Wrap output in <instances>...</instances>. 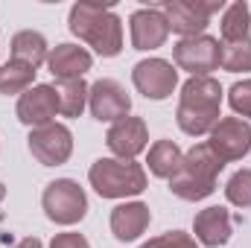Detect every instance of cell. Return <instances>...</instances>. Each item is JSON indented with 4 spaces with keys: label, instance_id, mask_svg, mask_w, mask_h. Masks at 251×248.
<instances>
[{
    "label": "cell",
    "instance_id": "1",
    "mask_svg": "<svg viewBox=\"0 0 251 248\" xmlns=\"http://www.w3.org/2000/svg\"><path fill=\"white\" fill-rule=\"evenodd\" d=\"M67 26L76 38L91 44L102 59H114L123 50V21L111 6L102 3H76L70 9Z\"/></svg>",
    "mask_w": 251,
    "mask_h": 248
},
{
    "label": "cell",
    "instance_id": "2",
    "mask_svg": "<svg viewBox=\"0 0 251 248\" xmlns=\"http://www.w3.org/2000/svg\"><path fill=\"white\" fill-rule=\"evenodd\" d=\"M219 108H222V85L213 76H190L181 88V99L176 111L178 128L190 137L207 134L222 117Z\"/></svg>",
    "mask_w": 251,
    "mask_h": 248
},
{
    "label": "cell",
    "instance_id": "3",
    "mask_svg": "<svg viewBox=\"0 0 251 248\" xmlns=\"http://www.w3.org/2000/svg\"><path fill=\"white\" fill-rule=\"evenodd\" d=\"M222 170H225V161L207 143H196L184 155L178 175L170 178V190L184 201H201L216 190V175Z\"/></svg>",
    "mask_w": 251,
    "mask_h": 248
},
{
    "label": "cell",
    "instance_id": "4",
    "mask_svg": "<svg viewBox=\"0 0 251 248\" xmlns=\"http://www.w3.org/2000/svg\"><path fill=\"white\" fill-rule=\"evenodd\" d=\"M91 187L102 198H126V196H140L146 190V173L134 161H120V158H100L94 161L91 173Z\"/></svg>",
    "mask_w": 251,
    "mask_h": 248
},
{
    "label": "cell",
    "instance_id": "5",
    "mask_svg": "<svg viewBox=\"0 0 251 248\" xmlns=\"http://www.w3.org/2000/svg\"><path fill=\"white\" fill-rule=\"evenodd\" d=\"M41 207L56 225H76L88 213V196L73 178H56L44 187Z\"/></svg>",
    "mask_w": 251,
    "mask_h": 248
},
{
    "label": "cell",
    "instance_id": "6",
    "mask_svg": "<svg viewBox=\"0 0 251 248\" xmlns=\"http://www.w3.org/2000/svg\"><path fill=\"white\" fill-rule=\"evenodd\" d=\"M170 24V32H178L181 38L204 35V26L210 24V15L222 9L219 3H199V0H167L158 6Z\"/></svg>",
    "mask_w": 251,
    "mask_h": 248
},
{
    "label": "cell",
    "instance_id": "7",
    "mask_svg": "<svg viewBox=\"0 0 251 248\" xmlns=\"http://www.w3.org/2000/svg\"><path fill=\"white\" fill-rule=\"evenodd\" d=\"M29 152L41 167H59L73 152V134L64 123H47L29 131Z\"/></svg>",
    "mask_w": 251,
    "mask_h": 248
},
{
    "label": "cell",
    "instance_id": "8",
    "mask_svg": "<svg viewBox=\"0 0 251 248\" xmlns=\"http://www.w3.org/2000/svg\"><path fill=\"white\" fill-rule=\"evenodd\" d=\"M173 59L181 70H187L193 76H207L210 70H219L222 44H219V38H210V35L181 38L173 47Z\"/></svg>",
    "mask_w": 251,
    "mask_h": 248
},
{
    "label": "cell",
    "instance_id": "9",
    "mask_svg": "<svg viewBox=\"0 0 251 248\" xmlns=\"http://www.w3.org/2000/svg\"><path fill=\"white\" fill-rule=\"evenodd\" d=\"M131 82H134V88H137L146 99L161 102V99H167V97L176 91V85H178V70L170 62H164V59H143V62L134 64Z\"/></svg>",
    "mask_w": 251,
    "mask_h": 248
},
{
    "label": "cell",
    "instance_id": "10",
    "mask_svg": "<svg viewBox=\"0 0 251 248\" xmlns=\"http://www.w3.org/2000/svg\"><path fill=\"white\" fill-rule=\"evenodd\" d=\"M88 105H91V114L94 120L100 123H117L128 117L131 111V97L126 94V88L114 79H100L91 85L88 91Z\"/></svg>",
    "mask_w": 251,
    "mask_h": 248
},
{
    "label": "cell",
    "instance_id": "11",
    "mask_svg": "<svg viewBox=\"0 0 251 248\" xmlns=\"http://www.w3.org/2000/svg\"><path fill=\"white\" fill-rule=\"evenodd\" d=\"M225 164L228 161H243L251 149V123L240 117H222L210 131L207 143Z\"/></svg>",
    "mask_w": 251,
    "mask_h": 248
},
{
    "label": "cell",
    "instance_id": "12",
    "mask_svg": "<svg viewBox=\"0 0 251 248\" xmlns=\"http://www.w3.org/2000/svg\"><path fill=\"white\" fill-rule=\"evenodd\" d=\"M128 26H131V47L140 50V53L158 50L170 38V24H167L164 12L158 6H146V9L131 12Z\"/></svg>",
    "mask_w": 251,
    "mask_h": 248
},
{
    "label": "cell",
    "instance_id": "13",
    "mask_svg": "<svg viewBox=\"0 0 251 248\" xmlns=\"http://www.w3.org/2000/svg\"><path fill=\"white\" fill-rule=\"evenodd\" d=\"M56 114H59V97L53 85H32L18 99V120L24 125H32V128L47 125L53 123Z\"/></svg>",
    "mask_w": 251,
    "mask_h": 248
},
{
    "label": "cell",
    "instance_id": "14",
    "mask_svg": "<svg viewBox=\"0 0 251 248\" xmlns=\"http://www.w3.org/2000/svg\"><path fill=\"white\" fill-rule=\"evenodd\" d=\"M108 149L120 158V161H134V155H140L149 146V131L140 117H123L117 123H111L105 134Z\"/></svg>",
    "mask_w": 251,
    "mask_h": 248
},
{
    "label": "cell",
    "instance_id": "15",
    "mask_svg": "<svg viewBox=\"0 0 251 248\" xmlns=\"http://www.w3.org/2000/svg\"><path fill=\"white\" fill-rule=\"evenodd\" d=\"M149 222H152V213L143 201H126V204H117L111 210V234L120 243L137 240L149 228Z\"/></svg>",
    "mask_w": 251,
    "mask_h": 248
},
{
    "label": "cell",
    "instance_id": "16",
    "mask_svg": "<svg viewBox=\"0 0 251 248\" xmlns=\"http://www.w3.org/2000/svg\"><path fill=\"white\" fill-rule=\"evenodd\" d=\"M196 240L207 248H219L231 240V213L225 207H204L193 219Z\"/></svg>",
    "mask_w": 251,
    "mask_h": 248
},
{
    "label": "cell",
    "instance_id": "17",
    "mask_svg": "<svg viewBox=\"0 0 251 248\" xmlns=\"http://www.w3.org/2000/svg\"><path fill=\"white\" fill-rule=\"evenodd\" d=\"M91 64H94L91 53L85 47H76V44H59L47 56V67L59 82L62 79H82V73H88Z\"/></svg>",
    "mask_w": 251,
    "mask_h": 248
},
{
    "label": "cell",
    "instance_id": "18",
    "mask_svg": "<svg viewBox=\"0 0 251 248\" xmlns=\"http://www.w3.org/2000/svg\"><path fill=\"white\" fill-rule=\"evenodd\" d=\"M146 164H149V173H152V175H158V178H173V175H178V170H181V164H184V152L178 149L176 140H158V143H152Z\"/></svg>",
    "mask_w": 251,
    "mask_h": 248
},
{
    "label": "cell",
    "instance_id": "19",
    "mask_svg": "<svg viewBox=\"0 0 251 248\" xmlns=\"http://www.w3.org/2000/svg\"><path fill=\"white\" fill-rule=\"evenodd\" d=\"M50 50H47V38L35 29H24L12 38V59L24 62L29 67H38L41 62H47Z\"/></svg>",
    "mask_w": 251,
    "mask_h": 248
},
{
    "label": "cell",
    "instance_id": "20",
    "mask_svg": "<svg viewBox=\"0 0 251 248\" xmlns=\"http://www.w3.org/2000/svg\"><path fill=\"white\" fill-rule=\"evenodd\" d=\"M88 85L85 79H62L56 82V97H59V114L64 117H79L88 105Z\"/></svg>",
    "mask_w": 251,
    "mask_h": 248
},
{
    "label": "cell",
    "instance_id": "21",
    "mask_svg": "<svg viewBox=\"0 0 251 248\" xmlns=\"http://www.w3.org/2000/svg\"><path fill=\"white\" fill-rule=\"evenodd\" d=\"M32 79H35V67L24 62H6L0 67V94H26L32 88Z\"/></svg>",
    "mask_w": 251,
    "mask_h": 248
},
{
    "label": "cell",
    "instance_id": "22",
    "mask_svg": "<svg viewBox=\"0 0 251 248\" xmlns=\"http://www.w3.org/2000/svg\"><path fill=\"white\" fill-rule=\"evenodd\" d=\"M251 12L249 3H231L225 6V15H222V41H243V38H251Z\"/></svg>",
    "mask_w": 251,
    "mask_h": 248
},
{
    "label": "cell",
    "instance_id": "23",
    "mask_svg": "<svg viewBox=\"0 0 251 248\" xmlns=\"http://www.w3.org/2000/svg\"><path fill=\"white\" fill-rule=\"evenodd\" d=\"M219 64L228 73H246V70H251V38L222 41V62Z\"/></svg>",
    "mask_w": 251,
    "mask_h": 248
},
{
    "label": "cell",
    "instance_id": "24",
    "mask_svg": "<svg viewBox=\"0 0 251 248\" xmlns=\"http://www.w3.org/2000/svg\"><path fill=\"white\" fill-rule=\"evenodd\" d=\"M225 196L237 207H251V170L234 173L228 178V184H225Z\"/></svg>",
    "mask_w": 251,
    "mask_h": 248
},
{
    "label": "cell",
    "instance_id": "25",
    "mask_svg": "<svg viewBox=\"0 0 251 248\" xmlns=\"http://www.w3.org/2000/svg\"><path fill=\"white\" fill-rule=\"evenodd\" d=\"M140 248H199V243L190 234H184V231H167V234L143 243Z\"/></svg>",
    "mask_w": 251,
    "mask_h": 248
},
{
    "label": "cell",
    "instance_id": "26",
    "mask_svg": "<svg viewBox=\"0 0 251 248\" xmlns=\"http://www.w3.org/2000/svg\"><path fill=\"white\" fill-rule=\"evenodd\" d=\"M228 102H231V108H234L240 117H251V79L237 82V85L228 91Z\"/></svg>",
    "mask_w": 251,
    "mask_h": 248
},
{
    "label": "cell",
    "instance_id": "27",
    "mask_svg": "<svg viewBox=\"0 0 251 248\" xmlns=\"http://www.w3.org/2000/svg\"><path fill=\"white\" fill-rule=\"evenodd\" d=\"M50 248H91V243H88L82 234L67 231V234H56L53 243H50Z\"/></svg>",
    "mask_w": 251,
    "mask_h": 248
},
{
    "label": "cell",
    "instance_id": "28",
    "mask_svg": "<svg viewBox=\"0 0 251 248\" xmlns=\"http://www.w3.org/2000/svg\"><path fill=\"white\" fill-rule=\"evenodd\" d=\"M15 248H44V246H41V240H38V237H26V240H21Z\"/></svg>",
    "mask_w": 251,
    "mask_h": 248
},
{
    "label": "cell",
    "instance_id": "29",
    "mask_svg": "<svg viewBox=\"0 0 251 248\" xmlns=\"http://www.w3.org/2000/svg\"><path fill=\"white\" fill-rule=\"evenodd\" d=\"M3 196H6V187L0 184V201H3Z\"/></svg>",
    "mask_w": 251,
    "mask_h": 248
}]
</instances>
